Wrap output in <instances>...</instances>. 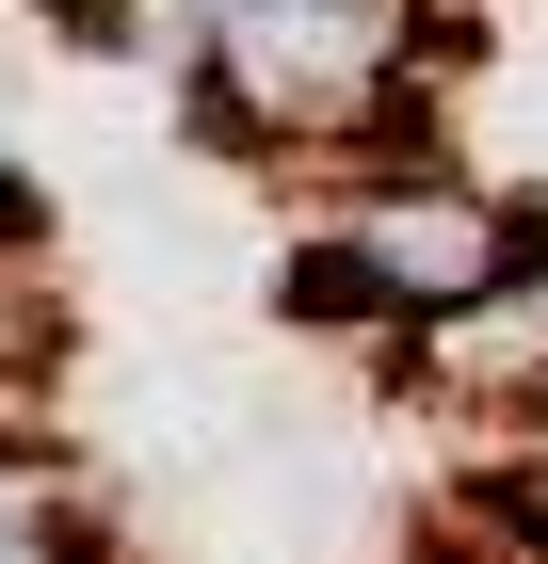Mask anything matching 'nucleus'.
Segmentation results:
<instances>
[{
	"instance_id": "f03ea898",
	"label": "nucleus",
	"mask_w": 548,
	"mask_h": 564,
	"mask_svg": "<svg viewBox=\"0 0 548 564\" xmlns=\"http://www.w3.org/2000/svg\"><path fill=\"white\" fill-rule=\"evenodd\" d=\"M516 259H533V210H501V194H484L468 162H436V145H372V162L323 194V226H307L291 306L404 339V323H436V306L501 291Z\"/></svg>"
},
{
	"instance_id": "20e7f679",
	"label": "nucleus",
	"mask_w": 548,
	"mask_h": 564,
	"mask_svg": "<svg viewBox=\"0 0 548 564\" xmlns=\"http://www.w3.org/2000/svg\"><path fill=\"white\" fill-rule=\"evenodd\" d=\"M0 226H17V194H0ZM17 355H33V259L0 242V388H17Z\"/></svg>"
},
{
	"instance_id": "f257e3e1",
	"label": "nucleus",
	"mask_w": 548,
	"mask_h": 564,
	"mask_svg": "<svg viewBox=\"0 0 548 564\" xmlns=\"http://www.w3.org/2000/svg\"><path fill=\"white\" fill-rule=\"evenodd\" d=\"M420 65H436V0H226L178 48V82L226 145H323V162L404 145L387 113L420 97Z\"/></svg>"
},
{
	"instance_id": "7ed1b4c3",
	"label": "nucleus",
	"mask_w": 548,
	"mask_h": 564,
	"mask_svg": "<svg viewBox=\"0 0 548 564\" xmlns=\"http://www.w3.org/2000/svg\"><path fill=\"white\" fill-rule=\"evenodd\" d=\"M404 355H420V388H436V403L548 435V242L501 274V291H468V306H436V323H404Z\"/></svg>"
}]
</instances>
